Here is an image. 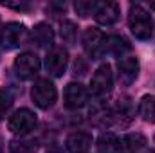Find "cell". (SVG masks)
Wrapping results in <instances>:
<instances>
[{"label":"cell","instance_id":"6da1fadb","mask_svg":"<svg viewBox=\"0 0 155 153\" xmlns=\"http://www.w3.org/2000/svg\"><path fill=\"white\" fill-rule=\"evenodd\" d=\"M128 27H130L132 34L137 40H148L152 36V31H153L152 29L153 24H152L150 13L139 4L132 5L130 13H128Z\"/></svg>","mask_w":155,"mask_h":153},{"label":"cell","instance_id":"7a4b0ae2","mask_svg":"<svg viewBox=\"0 0 155 153\" xmlns=\"http://www.w3.org/2000/svg\"><path fill=\"white\" fill-rule=\"evenodd\" d=\"M36 124H38V117L29 108H18V110H15L11 114V117H9V121H7L9 132L15 133V135H18V137L29 135L36 128Z\"/></svg>","mask_w":155,"mask_h":153},{"label":"cell","instance_id":"3957f363","mask_svg":"<svg viewBox=\"0 0 155 153\" xmlns=\"http://www.w3.org/2000/svg\"><path fill=\"white\" fill-rule=\"evenodd\" d=\"M107 40H108V36L103 31H99L96 27H88L83 33L81 43H83L85 52L92 60H99V58H103L107 54Z\"/></svg>","mask_w":155,"mask_h":153},{"label":"cell","instance_id":"277c9868","mask_svg":"<svg viewBox=\"0 0 155 153\" xmlns=\"http://www.w3.org/2000/svg\"><path fill=\"white\" fill-rule=\"evenodd\" d=\"M31 97L35 101V105L41 108V110H47L51 108L56 99H58V90L54 86V83L47 77H41L38 81H35L33 85V90H31Z\"/></svg>","mask_w":155,"mask_h":153},{"label":"cell","instance_id":"5b68a950","mask_svg":"<svg viewBox=\"0 0 155 153\" xmlns=\"http://www.w3.org/2000/svg\"><path fill=\"white\" fill-rule=\"evenodd\" d=\"M25 40H27V29L20 22H9L0 31V47L5 50L18 49L20 45L25 43Z\"/></svg>","mask_w":155,"mask_h":153},{"label":"cell","instance_id":"8992f818","mask_svg":"<svg viewBox=\"0 0 155 153\" xmlns=\"http://www.w3.org/2000/svg\"><path fill=\"white\" fill-rule=\"evenodd\" d=\"M114 85V76H112V69L108 63H103L97 67V70L94 72V76L90 79V92L94 97H105L107 94H110Z\"/></svg>","mask_w":155,"mask_h":153},{"label":"cell","instance_id":"52a82bcc","mask_svg":"<svg viewBox=\"0 0 155 153\" xmlns=\"http://www.w3.org/2000/svg\"><path fill=\"white\" fill-rule=\"evenodd\" d=\"M67 65H69V52H67L65 47H52L47 52L45 69L51 76L54 77L63 76V72L67 70Z\"/></svg>","mask_w":155,"mask_h":153},{"label":"cell","instance_id":"ba28073f","mask_svg":"<svg viewBox=\"0 0 155 153\" xmlns=\"http://www.w3.org/2000/svg\"><path fill=\"white\" fill-rule=\"evenodd\" d=\"M40 58L35 52H22L15 60V72L20 79H33L40 72Z\"/></svg>","mask_w":155,"mask_h":153},{"label":"cell","instance_id":"9c48e42d","mask_svg":"<svg viewBox=\"0 0 155 153\" xmlns=\"http://www.w3.org/2000/svg\"><path fill=\"white\" fill-rule=\"evenodd\" d=\"M88 103V90L81 83H69L63 90V105L69 110L83 108Z\"/></svg>","mask_w":155,"mask_h":153},{"label":"cell","instance_id":"30bf717a","mask_svg":"<svg viewBox=\"0 0 155 153\" xmlns=\"http://www.w3.org/2000/svg\"><path fill=\"white\" fill-rule=\"evenodd\" d=\"M139 60L135 56H123L117 61V77L123 86H130L139 76Z\"/></svg>","mask_w":155,"mask_h":153},{"label":"cell","instance_id":"8fae6325","mask_svg":"<svg viewBox=\"0 0 155 153\" xmlns=\"http://www.w3.org/2000/svg\"><path fill=\"white\" fill-rule=\"evenodd\" d=\"M119 5L116 2H97V7H96V13H94V18L99 25H114L117 20H119Z\"/></svg>","mask_w":155,"mask_h":153},{"label":"cell","instance_id":"7c38bea8","mask_svg":"<svg viewBox=\"0 0 155 153\" xmlns=\"http://www.w3.org/2000/svg\"><path fill=\"white\" fill-rule=\"evenodd\" d=\"M146 146L143 133H126L117 141V153H141Z\"/></svg>","mask_w":155,"mask_h":153},{"label":"cell","instance_id":"4fadbf2b","mask_svg":"<svg viewBox=\"0 0 155 153\" xmlns=\"http://www.w3.org/2000/svg\"><path fill=\"white\" fill-rule=\"evenodd\" d=\"M69 153H87L92 146V135L87 132H72L65 141Z\"/></svg>","mask_w":155,"mask_h":153},{"label":"cell","instance_id":"5bb4252c","mask_svg":"<svg viewBox=\"0 0 155 153\" xmlns=\"http://www.w3.org/2000/svg\"><path fill=\"white\" fill-rule=\"evenodd\" d=\"M31 40H33V43H35L36 47L47 49V47H51L52 41H54V31H52V27H51L49 24L40 22V24L35 25V29H33V33H31Z\"/></svg>","mask_w":155,"mask_h":153},{"label":"cell","instance_id":"9a60e30c","mask_svg":"<svg viewBox=\"0 0 155 153\" xmlns=\"http://www.w3.org/2000/svg\"><path fill=\"white\" fill-rule=\"evenodd\" d=\"M112 112H114V119H117V122H121V124H124V126L130 124L132 119H134V115H135L132 99L126 97V96H123V97L117 99V105Z\"/></svg>","mask_w":155,"mask_h":153},{"label":"cell","instance_id":"2e32d148","mask_svg":"<svg viewBox=\"0 0 155 153\" xmlns=\"http://www.w3.org/2000/svg\"><path fill=\"white\" fill-rule=\"evenodd\" d=\"M90 119L96 126H108L114 121V112L112 108H108L107 105L97 103L92 110H90Z\"/></svg>","mask_w":155,"mask_h":153},{"label":"cell","instance_id":"e0dca14e","mask_svg":"<svg viewBox=\"0 0 155 153\" xmlns=\"http://www.w3.org/2000/svg\"><path fill=\"white\" fill-rule=\"evenodd\" d=\"M139 115L144 122H155V96L148 94V96H143L141 101H139Z\"/></svg>","mask_w":155,"mask_h":153},{"label":"cell","instance_id":"ac0fdd59","mask_svg":"<svg viewBox=\"0 0 155 153\" xmlns=\"http://www.w3.org/2000/svg\"><path fill=\"white\" fill-rule=\"evenodd\" d=\"M130 50V43H128V40L123 38V36H108L107 40V52H110V54H114L117 58H123L126 52Z\"/></svg>","mask_w":155,"mask_h":153},{"label":"cell","instance_id":"d6986e66","mask_svg":"<svg viewBox=\"0 0 155 153\" xmlns=\"http://www.w3.org/2000/svg\"><path fill=\"white\" fill-rule=\"evenodd\" d=\"M117 141L119 139H117L114 133H110V132L101 133L99 139H97V144H96L97 153H116L117 151Z\"/></svg>","mask_w":155,"mask_h":153},{"label":"cell","instance_id":"ffe728a7","mask_svg":"<svg viewBox=\"0 0 155 153\" xmlns=\"http://www.w3.org/2000/svg\"><path fill=\"white\" fill-rule=\"evenodd\" d=\"M9 153H36V142L33 139H13L9 142Z\"/></svg>","mask_w":155,"mask_h":153},{"label":"cell","instance_id":"44dd1931","mask_svg":"<svg viewBox=\"0 0 155 153\" xmlns=\"http://www.w3.org/2000/svg\"><path fill=\"white\" fill-rule=\"evenodd\" d=\"M60 34L65 43H76L78 38V25L72 20H63L60 25Z\"/></svg>","mask_w":155,"mask_h":153},{"label":"cell","instance_id":"7402d4cb","mask_svg":"<svg viewBox=\"0 0 155 153\" xmlns=\"http://www.w3.org/2000/svg\"><path fill=\"white\" fill-rule=\"evenodd\" d=\"M96 7H97V2H96V0H92V2H90V0H78L76 4H74L76 13L79 16H83V18L94 15V13H96Z\"/></svg>","mask_w":155,"mask_h":153},{"label":"cell","instance_id":"603a6c76","mask_svg":"<svg viewBox=\"0 0 155 153\" xmlns=\"http://www.w3.org/2000/svg\"><path fill=\"white\" fill-rule=\"evenodd\" d=\"M13 94L7 90V88H2L0 90V119H5V115L9 114L11 106H13Z\"/></svg>","mask_w":155,"mask_h":153},{"label":"cell","instance_id":"cb8c5ba5","mask_svg":"<svg viewBox=\"0 0 155 153\" xmlns=\"http://www.w3.org/2000/svg\"><path fill=\"white\" fill-rule=\"evenodd\" d=\"M4 5L13 7V9H29V4H11V2H4Z\"/></svg>","mask_w":155,"mask_h":153},{"label":"cell","instance_id":"d4e9b609","mask_svg":"<svg viewBox=\"0 0 155 153\" xmlns=\"http://www.w3.org/2000/svg\"><path fill=\"white\" fill-rule=\"evenodd\" d=\"M47 153H60V151H58V146H56V144H52V148H51V150H47Z\"/></svg>","mask_w":155,"mask_h":153},{"label":"cell","instance_id":"484cf974","mask_svg":"<svg viewBox=\"0 0 155 153\" xmlns=\"http://www.w3.org/2000/svg\"><path fill=\"white\" fill-rule=\"evenodd\" d=\"M150 9H152V11H155V2H150Z\"/></svg>","mask_w":155,"mask_h":153},{"label":"cell","instance_id":"4316f807","mask_svg":"<svg viewBox=\"0 0 155 153\" xmlns=\"http://www.w3.org/2000/svg\"><path fill=\"white\" fill-rule=\"evenodd\" d=\"M144 153H155V150H148V151H144Z\"/></svg>","mask_w":155,"mask_h":153},{"label":"cell","instance_id":"83f0119b","mask_svg":"<svg viewBox=\"0 0 155 153\" xmlns=\"http://www.w3.org/2000/svg\"><path fill=\"white\" fill-rule=\"evenodd\" d=\"M0 153H2V141H0Z\"/></svg>","mask_w":155,"mask_h":153}]
</instances>
